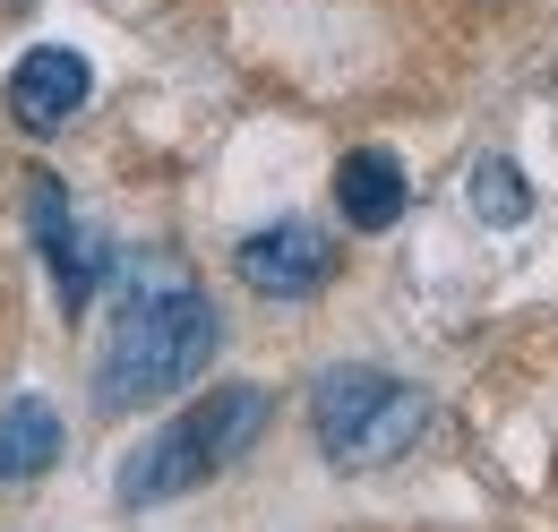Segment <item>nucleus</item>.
Returning <instances> with one entry per match:
<instances>
[{
    "label": "nucleus",
    "instance_id": "f257e3e1",
    "mask_svg": "<svg viewBox=\"0 0 558 532\" xmlns=\"http://www.w3.org/2000/svg\"><path fill=\"white\" fill-rule=\"evenodd\" d=\"M215 301L181 275L172 258H130L121 275V318H112V343L95 352V403L104 412H138V403L172 396L181 378H198L215 352Z\"/></svg>",
    "mask_w": 558,
    "mask_h": 532
},
{
    "label": "nucleus",
    "instance_id": "f03ea898",
    "mask_svg": "<svg viewBox=\"0 0 558 532\" xmlns=\"http://www.w3.org/2000/svg\"><path fill=\"white\" fill-rule=\"evenodd\" d=\"M267 412H276L267 387H215L207 403H190L172 430H155L138 456H130V472H121V507H155V498H181V489L215 481V472L267 430Z\"/></svg>",
    "mask_w": 558,
    "mask_h": 532
},
{
    "label": "nucleus",
    "instance_id": "7ed1b4c3",
    "mask_svg": "<svg viewBox=\"0 0 558 532\" xmlns=\"http://www.w3.org/2000/svg\"><path fill=\"white\" fill-rule=\"evenodd\" d=\"M310 421H318L327 464L369 472V464H396L421 430H429V396H421V387H404V378H387V370L344 361V370H327V378H318Z\"/></svg>",
    "mask_w": 558,
    "mask_h": 532
},
{
    "label": "nucleus",
    "instance_id": "20e7f679",
    "mask_svg": "<svg viewBox=\"0 0 558 532\" xmlns=\"http://www.w3.org/2000/svg\"><path fill=\"white\" fill-rule=\"evenodd\" d=\"M232 266H241V283L267 292V301H310V292L336 275V241H327L318 223H267V232H250V241L232 250Z\"/></svg>",
    "mask_w": 558,
    "mask_h": 532
},
{
    "label": "nucleus",
    "instance_id": "39448f33",
    "mask_svg": "<svg viewBox=\"0 0 558 532\" xmlns=\"http://www.w3.org/2000/svg\"><path fill=\"white\" fill-rule=\"evenodd\" d=\"M26 223H35V250H44V258H52V275H61V310L77 318V310L95 301V283L112 275V241L70 223L61 181H35V190H26Z\"/></svg>",
    "mask_w": 558,
    "mask_h": 532
},
{
    "label": "nucleus",
    "instance_id": "423d86ee",
    "mask_svg": "<svg viewBox=\"0 0 558 532\" xmlns=\"http://www.w3.org/2000/svg\"><path fill=\"white\" fill-rule=\"evenodd\" d=\"M95 95V69H86V52H70V44H35L26 61L9 69V112H17V130H70L77 104Z\"/></svg>",
    "mask_w": 558,
    "mask_h": 532
},
{
    "label": "nucleus",
    "instance_id": "0eeeda50",
    "mask_svg": "<svg viewBox=\"0 0 558 532\" xmlns=\"http://www.w3.org/2000/svg\"><path fill=\"white\" fill-rule=\"evenodd\" d=\"M404 206H413V181H404V164L387 146H352L344 164H336V215H344L352 232H387Z\"/></svg>",
    "mask_w": 558,
    "mask_h": 532
},
{
    "label": "nucleus",
    "instance_id": "6e6552de",
    "mask_svg": "<svg viewBox=\"0 0 558 532\" xmlns=\"http://www.w3.org/2000/svg\"><path fill=\"white\" fill-rule=\"evenodd\" d=\"M52 456H61V412L44 396L0 403V481H35Z\"/></svg>",
    "mask_w": 558,
    "mask_h": 532
},
{
    "label": "nucleus",
    "instance_id": "1a4fd4ad",
    "mask_svg": "<svg viewBox=\"0 0 558 532\" xmlns=\"http://www.w3.org/2000/svg\"><path fill=\"white\" fill-rule=\"evenodd\" d=\"M473 215H482V223H524V215H533V181H524L507 155L473 164Z\"/></svg>",
    "mask_w": 558,
    "mask_h": 532
}]
</instances>
